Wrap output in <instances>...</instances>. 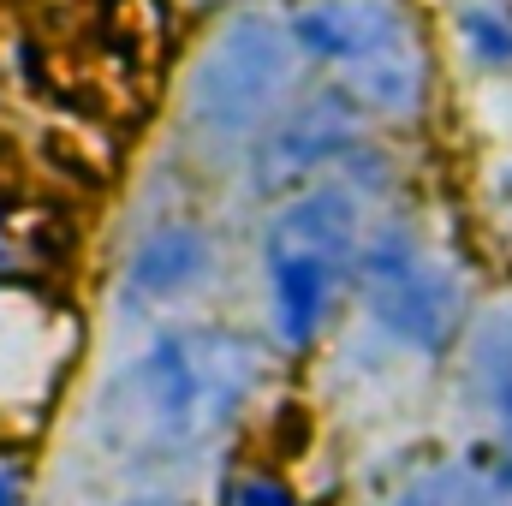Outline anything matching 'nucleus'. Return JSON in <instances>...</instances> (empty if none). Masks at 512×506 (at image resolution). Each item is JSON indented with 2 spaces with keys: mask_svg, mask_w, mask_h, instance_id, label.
<instances>
[{
  "mask_svg": "<svg viewBox=\"0 0 512 506\" xmlns=\"http://www.w3.org/2000/svg\"><path fill=\"white\" fill-rule=\"evenodd\" d=\"M256 346L233 328H173L114 381V441L143 459H173L209 441L256 387Z\"/></svg>",
  "mask_w": 512,
  "mask_h": 506,
  "instance_id": "nucleus-1",
  "label": "nucleus"
},
{
  "mask_svg": "<svg viewBox=\"0 0 512 506\" xmlns=\"http://www.w3.org/2000/svg\"><path fill=\"white\" fill-rule=\"evenodd\" d=\"M358 197L346 191H304L292 197L268 233H262V268L274 298V328L292 352H304L328 316V298L346 274H358Z\"/></svg>",
  "mask_w": 512,
  "mask_h": 506,
  "instance_id": "nucleus-3",
  "label": "nucleus"
},
{
  "mask_svg": "<svg viewBox=\"0 0 512 506\" xmlns=\"http://www.w3.org/2000/svg\"><path fill=\"white\" fill-rule=\"evenodd\" d=\"M304 60L340 72V96L411 120L429 96V48L405 0H298L286 18Z\"/></svg>",
  "mask_w": 512,
  "mask_h": 506,
  "instance_id": "nucleus-2",
  "label": "nucleus"
},
{
  "mask_svg": "<svg viewBox=\"0 0 512 506\" xmlns=\"http://www.w3.org/2000/svg\"><path fill=\"white\" fill-rule=\"evenodd\" d=\"M358 114L364 108L352 96H310L304 108L280 114L251 155V185L256 191H286L304 173H316L322 161L346 155L358 143Z\"/></svg>",
  "mask_w": 512,
  "mask_h": 506,
  "instance_id": "nucleus-7",
  "label": "nucleus"
},
{
  "mask_svg": "<svg viewBox=\"0 0 512 506\" xmlns=\"http://www.w3.org/2000/svg\"><path fill=\"white\" fill-rule=\"evenodd\" d=\"M0 506H24V483L12 465H0Z\"/></svg>",
  "mask_w": 512,
  "mask_h": 506,
  "instance_id": "nucleus-11",
  "label": "nucleus"
},
{
  "mask_svg": "<svg viewBox=\"0 0 512 506\" xmlns=\"http://www.w3.org/2000/svg\"><path fill=\"white\" fill-rule=\"evenodd\" d=\"M471 30H477V42H483L495 60H512V36H507V24H501V18H495V24H489V18H471Z\"/></svg>",
  "mask_w": 512,
  "mask_h": 506,
  "instance_id": "nucleus-10",
  "label": "nucleus"
},
{
  "mask_svg": "<svg viewBox=\"0 0 512 506\" xmlns=\"http://www.w3.org/2000/svg\"><path fill=\"white\" fill-rule=\"evenodd\" d=\"M215 262V245L203 227L191 221H161L155 233H143V245L126 262V298L131 304H173L179 292H191Z\"/></svg>",
  "mask_w": 512,
  "mask_h": 506,
  "instance_id": "nucleus-8",
  "label": "nucleus"
},
{
  "mask_svg": "<svg viewBox=\"0 0 512 506\" xmlns=\"http://www.w3.org/2000/svg\"><path fill=\"white\" fill-rule=\"evenodd\" d=\"M78 328L72 310L48 304L30 286H0V417L42 423L72 370Z\"/></svg>",
  "mask_w": 512,
  "mask_h": 506,
  "instance_id": "nucleus-6",
  "label": "nucleus"
},
{
  "mask_svg": "<svg viewBox=\"0 0 512 506\" xmlns=\"http://www.w3.org/2000/svg\"><path fill=\"white\" fill-rule=\"evenodd\" d=\"M292 54H298L292 30H280L268 18L227 24L191 72V120H203L221 137L268 131L292 90Z\"/></svg>",
  "mask_w": 512,
  "mask_h": 506,
  "instance_id": "nucleus-4",
  "label": "nucleus"
},
{
  "mask_svg": "<svg viewBox=\"0 0 512 506\" xmlns=\"http://www.w3.org/2000/svg\"><path fill=\"white\" fill-rule=\"evenodd\" d=\"M233 506H298V495L274 471H245L239 489H233Z\"/></svg>",
  "mask_w": 512,
  "mask_h": 506,
  "instance_id": "nucleus-9",
  "label": "nucleus"
},
{
  "mask_svg": "<svg viewBox=\"0 0 512 506\" xmlns=\"http://www.w3.org/2000/svg\"><path fill=\"white\" fill-rule=\"evenodd\" d=\"M358 292L370 304V316L382 322L393 340L417 346V352H441L459 316V292L447 280V268L423 251L411 233L387 227L382 239H370L358 256Z\"/></svg>",
  "mask_w": 512,
  "mask_h": 506,
  "instance_id": "nucleus-5",
  "label": "nucleus"
}]
</instances>
